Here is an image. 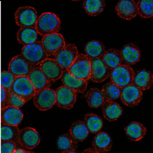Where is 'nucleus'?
I'll list each match as a JSON object with an SVG mask.
<instances>
[{"instance_id": "18", "label": "nucleus", "mask_w": 153, "mask_h": 153, "mask_svg": "<svg viewBox=\"0 0 153 153\" xmlns=\"http://www.w3.org/2000/svg\"><path fill=\"white\" fill-rule=\"evenodd\" d=\"M28 76L36 92L50 88L51 87V81L45 76L39 67H35Z\"/></svg>"}, {"instance_id": "27", "label": "nucleus", "mask_w": 153, "mask_h": 153, "mask_svg": "<svg viewBox=\"0 0 153 153\" xmlns=\"http://www.w3.org/2000/svg\"><path fill=\"white\" fill-rule=\"evenodd\" d=\"M102 59L110 70H112L122 65L120 51L117 49H110L106 51Z\"/></svg>"}, {"instance_id": "30", "label": "nucleus", "mask_w": 153, "mask_h": 153, "mask_svg": "<svg viewBox=\"0 0 153 153\" xmlns=\"http://www.w3.org/2000/svg\"><path fill=\"white\" fill-rule=\"evenodd\" d=\"M78 145V141L70 134H63L59 136L57 141L58 149L61 151H75Z\"/></svg>"}, {"instance_id": "24", "label": "nucleus", "mask_w": 153, "mask_h": 153, "mask_svg": "<svg viewBox=\"0 0 153 153\" xmlns=\"http://www.w3.org/2000/svg\"><path fill=\"white\" fill-rule=\"evenodd\" d=\"M153 74L149 71L141 70L134 73L133 84L141 91H146L153 85Z\"/></svg>"}, {"instance_id": "32", "label": "nucleus", "mask_w": 153, "mask_h": 153, "mask_svg": "<svg viewBox=\"0 0 153 153\" xmlns=\"http://www.w3.org/2000/svg\"><path fill=\"white\" fill-rule=\"evenodd\" d=\"M83 122L87 127L89 132L93 134L99 132L103 127L102 119L94 113H88L85 115Z\"/></svg>"}, {"instance_id": "35", "label": "nucleus", "mask_w": 153, "mask_h": 153, "mask_svg": "<svg viewBox=\"0 0 153 153\" xmlns=\"http://www.w3.org/2000/svg\"><path fill=\"white\" fill-rule=\"evenodd\" d=\"M136 4L138 14L141 18L148 19L153 16V0H139Z\"/></svg>"}, {"instance_id": "23", "label": "nucleus", "mask_w": 153, "mask_h": 153, "mask_svg": "<svg viewBox=\"0 0 153 153\" xmlns=\"http://www.w3.org/2000/svg\"><path fill=\"white\" fill-rule=\"evenodd\" d=\"M126 135L131 141H138L144 137L147 133V129L143 124L133 122L124 128Z\"/></svg>"}, {"instance_id": "39", "label": "nucleus", "mask_w": 153, "mask_h": 153, "mask_svg": "<svg viewBox=\"0 0 153 153\" xmlns=\"http://www.w3.org/2000/svg\"><path fill=\"white\" fill-rule=\"evenodd\" d=\"M7 91L3 87H1V106L3 104L4 102H5L6 97H7Z\"/></svg>"}, {"instance_id": "3", "label": "nucleus", "mask_w": 153, "mask_h": 153, "mask_svg": "<svg viewBox=\"0 0 153 153\" xmlns=\"http://www.w3.org/2000/svg\"><path fill=\"white\" fill-rule=\"evenodd\" d=\"M9 91L21 98L25 103L33 98L36 94L28 76L16 77Z\"/></svg>"}, {"instance_id": "41", "label": "nucleus", "mask_w": 153, "mask_h": 153, "mask_svg": "<svg viewBox=\"0 0 153 153\" xmlns=\"http://www.w3.org/2000/svg\"><path fill=\"white\" fill-rule=\"evenodd\" d=\"M26 150H24L23 149L18 148L13 153H26Z\"/></svg>"}, {"instance_id": "10", "label": "nucleus", "mask_w": 153, "mask_h": 153, "mask_svg": "<svg viewBox=\"0 0 153 153\" xmlns=\"http://www.w3.org/2000/svg\"><path fill=\"white\" fill-rule=\"evenodd\" d=\"M143 97V91L133 84L121 88L120 100L124 104L130 107L137 106Z\"/></svg>"}, {"instance_id": "17", "label": "nucleus", "mask_w": 153, "mask_h": 153, "mask_svg": "<svg viewBox=\"0 0 153 153\" xmlns=\"http://www.w3.org/2000/svg\"><path fill=\"white\" fill-rule=\"evenodd\" d=\"M115 10L120 18L128 21L138 14L137 4L133 0H120L116 6Z\"/></svg>"}, {"instance_id": "26", "label": "nucleus", "mask_w": 153, "mask_h": 153, "mask_svg": "<svg viewBox=\"0 0 153 153\" xmlns=\"http://www.w3.org/2000/svg\"><path fill=\"white\" fill-rule=\"evenodd\" d=\"M84 51L85 55L89 59H102L106 51L104 44L98 40H91L88 42L85 47Z\"/></svg>"}, {"instance_id": "9", "label": "nucleus", "mask_w": 153, "mask_h": 153, "mask_svg": "<svg viewBox=\"0 0 153 153\" xmlns=\"http://www.w3.org/2000/svg\"><path fill=\"white\" fill-rule=\"evenodd\" d=\"M33 103L38 110L42 111L50 109L56 103L55 91L48 88L36 92L33 97Z\"/></svg>"}, {"instance_id": "43", "label": "nucleus", "mask_w": 153, "mask_h": 153, "mask_svg": "<svg viewBox=\"0 0 153 153\" xmlns=\"http://www.w3.org/2000/svg\"><path fill=\"white\" fill-rule=\"evenodd\" d=\"M26 153H35V152H34L33 151H26Z\"/></svg>"}, {"instance_id": "1", "label": "nucleus", "mask_w": 153, "mask_h": 153, "mask_svg": "<svg viewBox=\"0 0 153 153\" xmlns=\"http://www.w3.org/2000/svg\"><path fill=\"white\" fill-rule=\"evenodd\" d=\"M61 22L56 14L51 12L44 13L38 18L35 29L42 36L59 33Z\"/></svg>"}, {"instance_id": "20", "label": "nucleus", "mask_w": 153, "mask_h": 153, "mask_svg": "<svg viewBox=\"0 0 153 153\" xmlns=\"http://www.w3.org/2000/svg\"><path fill=\"white\" fill-rule=\"evenodd\" d=\"M61 78L64 86L75 91L76 94L85 92L87 87V81L75 78L71 76L68 71H63Z\"/></svg>"}, {"instance_id": "14", "label": "nucleus", "mask_w": 153, "mask_h": 153, "mask_svg": "<svg viewBox=\"0 0 153 153\" xmlns=\"http://www.w3.org/2000/svg\"><path fill=\"white\" fill-rule=\"evenodd\" d=\"M42 45L47 53L48 58L66 45L64 37L59 34H52L42 37Z\"/></svg>"}, {"instance_id": "37", "label": "nucleus", "mask_w": 153, "mask_h": 153, "mask_svg": "<svg viewBox=\"0 0 153 153\" xmlns=\"http://www.w3.org/2000/svg\"><path fill=\"white\" fill-rule=\"evenodd\" d=\"M1 75V87L7 91H9L16 80V76L9 71H2Z\"/></svg>"}, {"instance_id": "31", "label": "nucleus", "mask_w": 153, "mask_h": 153, "mask_svg": "<svg viewBox=\"0 0 153 153\" xmlns=\"http://www.w3.org/2000/svg\"><path fill=\"white\" fill-rule=\"evenodd\" d=\"M85 98L88 106L93 108L102 107L105 100L101 91L97 88H91L85 94Z\"/></svg>"}, {"instance_id": "36", "label": "nucleus", "mask_w": 153, "mask_h": 153, "mask_svg": "<svg viewBox=\"0 0 153 153\" xmlns=\"http://www.w3.org/2000/svg\"><path fill=\"white\" fill-rule=\"evenodd\" d=\"M25 102L21 98L8 91H7L5 102L1 107V108L6 107H15L20 108L25 104Z\"/></svg>"}, {"instance_id": "21", "label": "nucleus", "mask_w": 153, "mask_h": 153, "mask_svg": "<svg viewBox=\"0 0 153 153\" xmlns=\"http://www.w3.org/2000/svg\"><path fill=\"white\" fill-rule=\"evenodd\" d=\"M102 107L103 117L109 122L117 120L123 112L121 106L114 101L106 100Z\"/></svg>"}, {"instance_id": "25", "label": "nucleus", "mask_w": 153, "mask_h": 153, "mask_svg": "<svg viewBox=\"0 0 153 153\" xmlns=\"http://www.w3.org/2000/svg\"><path fill=\"white\" fill-rule=\"evenodd\" d=\"M39 35L35 28L25 27L21 28L18 31L16 36L19 44L25 46L39 42Z\"/></svg>"}, {"instance_id": "15", "label": "nucleus", "mask_w": 153, "mask_h": 153, "mask_svg": "<svg viewBox=\"0 0 153 153\" xmlns=\"http://www.w3.org/2000/svg\"><path fill=\"white\" fill-rule=\"evenodd\" d=\"M24 117L21 109L15 107H6L1 109V123L7 125L18 126Z\"/></svg>"}, {"instance_id": "4", "label": "nucleus", "mask_w": 153, "mask_h": 153, "mask_svg": "<svg viewBox=\"0 0 153 153\" xmlns=\"http://www.w3.org/2000/svg\"><path fill=\"white\" fill-rule=\"evenodd\" d=\"M21 54L27 61L35 66L40 65L48 58L40 41L24 46L22 50Z\"/></svg>"}, {"instance_id": "29", "label": "nucleus", "mask_w": 153, "mask_h": 153, "mask_svg": "<svg viewBox=\"0 0 153 153\" xmlns=\"http://www.w3.org/2000/svg\"><path fill=\"white\" fill-rule=\"evenodd\" d=\"M70 134L77 141H83L88 135L89 131L84 122L77 120L71 125L70 128Z\"/></svg>"}, {"instance_id": "6", "label": "nucleus", "mask_w": 153, "mask_h": 153, "mask_svg": "<svg viewBox=\"0 0 153 153\" xmlns=\"http://www.w3.org/2000/svg\"><path fill=\"white\" fill-rule=\"evenodd\" d=\"M134 71L130 65H121L112 70L110 73L111 82L121 88L133 84Z\"/></svg>"}, {"instance_id": "16", "label": "nucleus", "mask_w": 153, "mask_h": 153, "mask_svg": "<svg viewBox=\"0 0 153 153\" xmlns=\"http://www.w3.org/2000/svg\"><path fill=\"white\" fill-rule=\"evenodd\" d=\"M39 68L51 82H55L61 78L63 73L62 68L59 63L51 58H48L41 63Z\"/></svg>"}, {"instance_id": "11", "label": "nucleus", "mask_w": 153, "mask_h": 153, "mask_svg": "<svg viewBox=\"0 0 153 153\" xmlns=\"http://www.w3.org/2000/svg\"><path fill=\"white\" fill-rule=\"evenodd\" d=\"M35 68V66L27 61L21 54L11 60L8 66V71L16 77L28 76Z\"/></svg>"}, {"instance_id": "2", "label": "nucleus", "mask_w": 153, "mask_h": 153, "mask_svg": "<svg viewBox=\"0 0 153 153\" xmlns=\"http://www.w3.org/2000/svg\"><path fill=\"white\" fill-rule=\"evenodd\" d=\"M78 50L75 44L66 45L62 49L49 57L56 60L62 68L63 71H68L78 55Z\"/></svg>"}, {"instance_id": "33", "label": "nucleus", "mask_w": 153, "mask_h": 153, "mask_svg": "<svg viewBox=\"0 0 153 153\" xmlns=\"http://www.w3.org/2000/svg\"><path fill=\"white\" fill-rule=\"evenodd\" d=\"M106 5L104 0H85L83 6L86 12L89 16H95L103 12Z\"/></svg>"}, {"instance_id": "7", "label": "nucleus", "mask_w": 153, "mask_h": 153, "mask_svg": "<svg viewBox=\"0 0 153 153\" xmlns=\"http://www.w3.org/2000/svg\"><path fill=\"white\" fill-rule=\"evenodd\" d=\"M37 19V13L33 7L30 6L19 7L16 11L15 13L16 24L21 28H35Z\"/></svg>"}, {"instance_id": "42", "label": "nucleus", "mask_w": 153, "mask_h": 153, "mask_svg": "<svg viewBox=\"0 0 153 153\" xmlns=\"http://www.w3.org/2000/svg\"><path fill=\"white\" fill-rule=\"evenodd\" d=\"M60 153H79L78 152H76V150L75 151H63L61 152Z\"/></svg>"}, {"instance_id": "40", "label": "nucleus", "mask_w": 153, "mask_h": 153, "mask_svg": "<svg viewBox=\"0 0 153 153\" xmlns=\"http://www.w3.org/2000/svg\"><path fill=\"white\" fill-rule=\"evenodd\" d=\"M82 153H100L93 148H89L83 151Z\"/></svg>"}, {"instance_id": "19", "label": "nucleus", "mask_w": 153, "mask_h": 153, "mask_svg": "<svg viewBox=\"0 0 153 153\" xmlns=\"http://www.w3.org/2000/svg\"><path fill=\"white\" fill-rule=\"evenodd\" d=\"M122 62L125 65H135L139 62L141 58V52L137 45L133 43H129L125 45L120 51Z\"/></svg>"}, {"instance_id": "22", "label": "nucleus", "mask_w": 153, "mask_h": 153, "mask_svg": "<svg viewBox=\"0 0 153 153\" xmlns=\"http://www.w3.org/2000/svg\"><path fill=\"white\" fill-rule=\"evenodd\" d=\"M92 146L93 149L99 153H107L111 150L112 139L107 133L100 132L93 139Z\"/></svg>"}, {"instance_id": "13", "label": "nucleus", "mask_w": 153, "mask_h": 153, "mask_svg": "<svg viewBox=\"0 0 153 153\" xmlns=\"http://www.w3.org/2000/svg\"><path fill=\"white\" fill-rule=\"evenodd\" d=\"M40 142V136L35 129L27 127L19 132V143L26 149L32 150Z\"/></svg>"}, {"instance_id": "12", "label": "nucleus", "mask_w": 153, "mask_h": 153, "mask_svg": "<svg viewBox=\"0 0 153 153\" xmlns=\"http://www.w3.org/2000/svg\"><path fill=\"white\" fill-rule=\"evenodd\" d=\"M90 79L94 83H102L109 77L111 71L105 65L102 59L91 58Z\"/></svg>"}, {"instance_id": "38", "label": "nucleus", "mask_w": 153, "mask_h": 153, "mask_svg": "<svg viewBox=\"0 0 153 153\" xmlns=\"http://www.w3.org/2000/svg\"><path fill=\"white\" fill-rule=\"evenodd\" d=\"M16 143L12 141H1V153H13L16 150Z\"/></svg>"}, {"instance_id": "34", "label": "nucleus", "mask_w": 153, "mask_h": 153, "mask_svg": "<svg viewBox=\"0 0 153 153\" xmlns=\"http://www.w3.org/2000/svg\"><path fill=\"white\" fill-rule=\"evenodd\" d=\"M120 91L121 88L110 82L103 86L101 92L105 101H114L120 97Z\"/></svg>"}, {"instance_id": "28", "label": "nucleus", "mask_w": 153, "mask_h": 153, "mask_svg": "<svg viewBox=\"0 0 153 153\" xmlns=\"http://www.w3.org/2000/svg\"><path fill=\"white\" fill-rule=\"evenodd\" d=\"M1 124V141H12L18 143L20 130L18 126Z\"/></svg>"}, {"instance_id": "5", "label": "nucleus", "mask_w": 153, "mask_h": 153, "mask_svg": "<svg viewBox=\"0 0 153 153\" xmlns=\"http://www.w3.org/2000/svg\"><path fill=\"white\" fill-rule=\"evenodd\" d=\"M68 71L71 76L76 78L88 81L91 73L90 59L85 54H79Z\"/></svg>"}, {"instance_id": "8", "label": "nucleus", "mask_w": 153, "mask_h": 153, "mask_svg": "<svg viewBox=\"0 0 153 153\" xmlns=\"http://www.w3.org/2000/svg\"><path fill=\"white\" fill-rule=\"evenodd\" d=\"M55 92V104L64 109H71L76 102L77 94L75 91L65 86L59 87Z\"/></svg>"}]
</instances>
